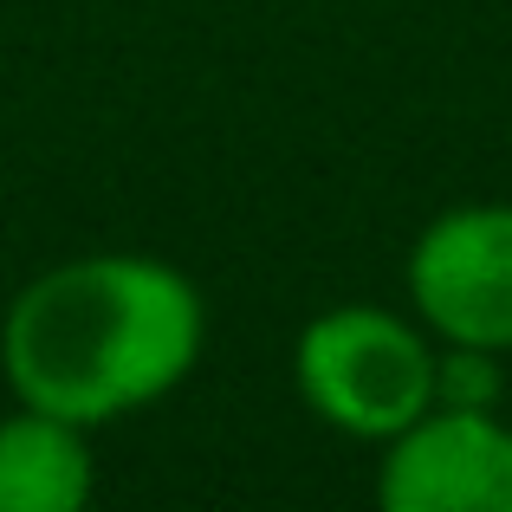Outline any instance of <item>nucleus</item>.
Segmentation results:
<instances>
[{"mask_svg": "<svg viewBox=\"0 0 512 512\" xmlns=\"http://www.w3.org/2000/svg\"><path fill=\"white\" fill-rule=\"evenodd\" d=\"M409 299L435 338L512 350V201L435 214L409 247Z\"/></svg>", "mask_w": 512, "mask_h": 512, "instance_id": "7ed1b4c3", "label": "nucleus"}, {"mask_svg": "<svg viewBox=\"0 0 512 512\" xmlns=\"http://www.w3.org/2000/svg\"><path fill=\"white\" fill-rule=\"evenodd\" d=\"M376 500L389 512H512V428L467 402H435L383 441Z\"/></svg>", "mask_w": 512, "mask_h": 512, "instance_id": "20e7f679", "label": "nucleus"}, {"mask_svg": "<svg viewBox=\"0 0 512 512\" xmlns=\"http://www.w3.org/2000/svg\"><path fill=\"white\" fill-rule=\"evenodd\" d=\"M85 428L46 409H13L0 422V512H78L91 500Z\"/></svg>", "mask_w": 512, "mask_h": 512, "instance_id": "39448f33", "label": "nucleus"}, {"mask_svg": "<svg viewBox=\"0 0 512 512\" xmlns=\"http://www.w3.org/2000/svg\"><path fill=\"white\" fill-rule=\"evenodd\" d=\"M435 370V344L383 305H331L292 344L305 409L357 441H389L435 409Z\"/></svg>", "mask_w": 512, "mask_h": 512, "instance_id": "f03ea898", "label": "nucleus"}, {"mask_svg": "<svg viewBox=\"0 0 512 512\" xmlns=\"http://www.w3.org/2000/svg\"><path fill=\"white\" fill-rule=\"evenodd\" d=\"M208 305L150 253H85L39 273L0 325V370L26 409L78 428L163 402L201 357Z\"/></svg>", "mask_w": 512, "mask_h": 512, "instance_id": "f257e3e1", "label": "nucleus"}]
</instances>
